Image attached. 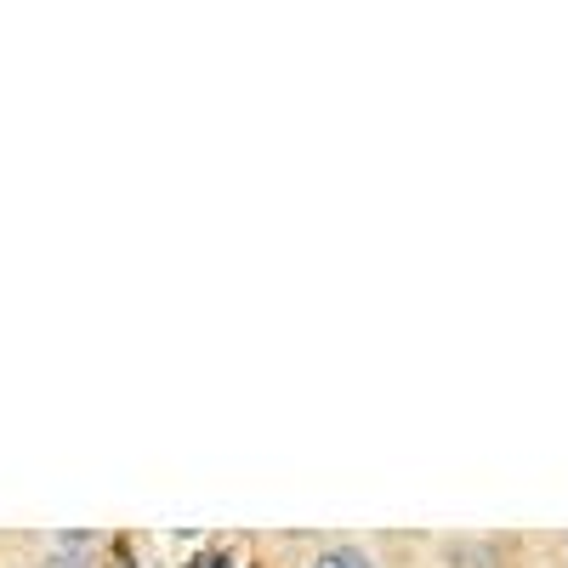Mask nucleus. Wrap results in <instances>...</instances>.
<instances>
[{
    "instance_id": "20e7f679",
    "label": "nucleus",
    "mask_w": 568,
    "mask_h": 568,
    "mask_svg": "<svg viewBox=\"0 0 568 568\" xmlns=\"http://www.w3.org/2000/svg\"><path fill=\"white\" fill-rule=\"evenodd\" d=\"M45 568H80V562H69V557H45Z\"/></svg>"
},
{
    "instance_id": "f03ea898",
    "label": "nucleus",
    "mask_w": 568,
    "mask_h": 568,
    "mask_svg": "<svg viewBox=\"0 0 568 568\" xmlns=\"http://www.w3.org/2000/svg\"><path fill=\"white\" fill-rule=\"evenodd\" d=\"M45 551H52V557H69V562H80V568H91V551H98V540H91V535H52V540H45Z\"/></svg>"
},
{
    "instance_id": "f257e3e1",
    "label": "nucleus",
    "mask_w": 568,
    "mask_h": 568,
    "mask_svg": "<svg viewBox=\"0 0 568 568\" xmlns=\"http://www.w3.org/2000/svg\"><path fill=\"white\" fill-rule=\"evenodd\" d=\"M449 568H500V557L484 540H460V546H449Z\"/></svg>"
},
{
    "instance_id": "7ed1b4c3",
    "label": "nucleus",
    "mask_w": 568,
    "mask_h": 568,
    "mask_svg": "<svg viewBox=\"0 0 568 568\" xmlns=\"http://www.w3.org/2000/svg\"><path fill=\"white\" fill-rule=\"evenodd\" d=\"M313 568H375V557L358 551V546H336V551H324Z\"/></svg>"
}]
</instances>
